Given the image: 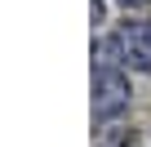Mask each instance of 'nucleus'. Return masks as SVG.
Masks as SVG:
<instances>
[{
    "label": "nucleus",
    "mask_w": 151,
    "mask_h": 147,
    "mask_svg": "<svg viewBox=\"0 0 151 147\" xmlns=\"http://www.w3.org/2000/svg\"><path fill=\"white\" fill-rule=\"evenodd\" d=\"M124 103H129L124 76H120V71H98V76H93V112L107 120V116H116Z\"/></svg>",
    "instance_id": "f257e3e1"
}]
</instances>
